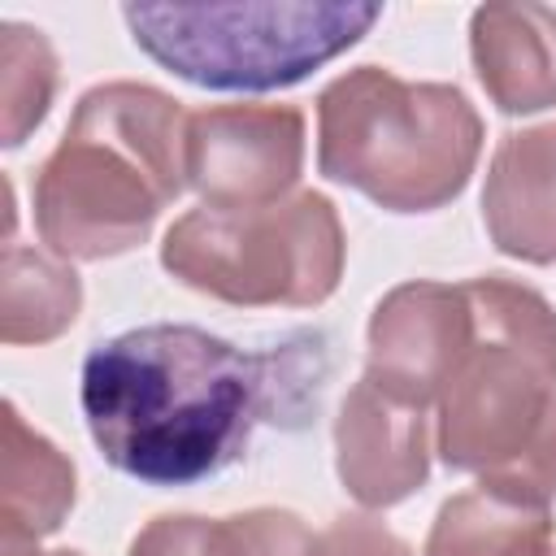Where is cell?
<instances>
[{"mask_svg": "<svg viewBox=\"0 0 556 556\" xmlns=\"http://www.w3.org/2000/svg\"><path fill=\"white\" fill-rule=\"evenodd\" d=\"M317 556H413L400 534L369 517H334L317 534Z\"/></svg>", "mask_w": 556, "mask_h": 556, "instance_id": "17", "label": "cell"}, {"mask_svg": "<svg viewBox=\"0 0 556 556\" xmlns=\"http://www.w3.org/2000/svg\"><path fill=\"white\" fill-rule=\"evenodd\" d=\"M130 39L169 74L208 91H278L356 48L382 4L356 0H208L122 4Z\"/></svg>", "mask_w": 556, "mask_h": 556, "instance_id": "5", "label": "cell"}, {"mask_svg": "<svg viewBox=\"0 0 556 556\" xmlns=\"http://www.w3.org/2000/svg\"><path fill=\"white\" fill-rule=\"evenodd\" d=\"M552 556H556V552H552Z\"/></svg>", "mask_w": 556, "mask_h": 556, "instance_id": "20", "label": "cell"}, {"mask_svg": "<svg viewBox=\"0 0 556 556\" xmlns=\"http://www.w3.org/2000/svg\"><path fill=\"white\" fill-rule=\"evenodd\" d=\"M204 556H317V534L287 508H248L208 517Z\"/></svg>", "mask_w": 556, "mask_h": 556, "instance_id": "16", "label": "cell"}, {"mask_svg": "<svg viewBox=\"0 0 556 556\" xmlns=\"http://www.w3.org/2000/svg\"><path fill=\"white\" fill-rule=\"evenodd\" d=\"M74 508V465L70 456L30 430L17 404H4V539L39 543L56 534Z\"/></svg>", "mask_w": 556, "mask_h": 556, "instance_id": "13", "label": "cell"}, {"mask_svg": "<svg viewBox=\"0 0 556 556\" xmlns=\"http://www.w3.org/2000/svg\"><path fill=\"white\" fill-rule=\"evenodd\" d=\"M83 308V282L65 261H52L35 248H4L0 278V339L4 343H48L74 326Z\"/></svg>", "mask_w": 556, "mask_h": 556, "instance_id": "14", "label": "cell"}, {"mask_svg": "<svg viewBox=\"0 0 556 556\" xmlns=\"http://www.w3.org/2000/svg\"><path fill=\"white\" fill-rule=\"evenodd\" d=\"M334 465L361 508H391L430 478V417L361 378L334 417Z\"/></svg>", "mask_w": 556, "mask_h": 556, "instance_id": "9", "label": "cell"}, {"mask_svg": "<svg viewBox=\"0 0 556 556\" xmlns=\"http://www.w3.org/2000/svg\"><path fill=\"white\" fill-rule=\"evenodd\" d=\"M343 222L321 191L265 208H191L161 239V265L191 291L239 308H313L343 278Z\"/></svg>", "mask_w": 556, "mask_h": 556, "instance_id": "6", "label": "cell"}, {"mask_svg": "<svg viewBox=\"0 0 556 556\" xmlns=\"http://www.w3.org/2000/svg\"><path fill=\"white\" fill-rule=\"evenodd\" d=\"M187 109L148 83L91 87L35 178V230L56 261L139 248L187 187Z\"/></svg>", "mask_w": 556, "mask_h": 556, "instance_id": "3", "label": "cell"}, {"mask_svg": "<svg viewBox=\"0 0 556 556\" xmlns=\"http://www.w3.org/2000/svg\"><path fill=\"white\" fill-rule=\"evenodd\" d=\"M308 391L287 348L243 352L200 326L156 321L96 343L78 400L113 469L148 486H191L230 469L256 421H278Z\"/></svg>", "mask_w": 556, "mask_h": 556, "instance_id": "1", "label": "cell"}, {"mask_svg": "<svg viewBox=\"0 0 556 556\" xmlns=\"http://www.w3.org/2000/svg\"><path fill=\"white\" fill-rule=\"evenodd\" d=\"M304 169L295 104H213L187 117V187L204 208H265L287 200Z\"/></svg>", "mask_w": 556, "mask_h": 556, "instance_id": "7", "label": "cell"}, {"mask_svg": "<svg viewBox=\"0 0 556 556\" xmlns=\"http://www.w3.org/2000/svg\"><path fill=\"white\" fill-rule=\"evenodd\" d=\"M482 222L504 256L556 265V122L500 139L482 187Z\"/></svg>", "mask_w": 556, "mask_h": 556, "instance_id": "10", "label": "cell"}, {"mask_svg": "<svg viewBox=\"0 0 556 556\" xmlns=\"http://www.w3.org/2000/svg\"><path fill=\"white\" fill-rule=\"evenodd\" d=\"M48 556H83V552H48Z\"/></svg>", "mask_w": 556, "mask_h": 556, "instance_id": "19", "label": "cell"}, {"mask_svg": "<svg viewBox=\"0 0 556 556\" xmlns=\"http://www.w3.org/2000/svg\"><path fill=\"white\" fill-rule=\"evenodd\" d=\"M469 343L434 408V452L447 469L530 504H556V308L526 282H465Z\"/></svg>", "mask_w": 556, "mask_h": 556, "instance_id": "2", "label": "cell"}, {"mask_svg": "<svg viewBox=\"0 0 556 556\" xmlns=\"http://www.w3.org/2000/svg\"><path fill=\"white\" fill-rule=\"evenodd\" d=\"M482 152V117L452 83L356 65L317 96V169L387 213L452 204Z\"/></svg>", "mask_w": 556, "mask_h": 556, "instance_id": "4", "label": "cell"}, {"mask_svg": "<svg viewBox=\"0 0 556 556\" xmlns=\"http://www.w3.org/2000/svg\"><path fill=\"white\" fill-rule=\"evenodd\" d=\"M473 317L465 282H400L369 317L365 374L387 395L430 408L469 343Z\"/></svg>", "mask_w": 556, "mask_h": 556, "instance_id": "8", "label": "cell"}, {"mask_svg": "<svg viewBox=\"0 0 556 556\" xmlns=\"http://www.w3.org/2000/svg\"><path fill=\"white\" fill-rule=\"evenodd\" d=\"M469 56L500 113L526 117L556 104V9L530 0L473 9Z\"/></svg>", "mask_w": 556, "mask_h": 556, "instance_id": "11", "label": "cell"}, {"mask_svg": "<svg viewBox=\"0 0 556 556\" xmlns=\"http://www.w3.org/2000/svg\"><path fill=\"white\" fill-rule=\"evenodd\" d=\"M421 556H552V508L478 482L443 500Z\"/></svg>", "mask_w": 556, "mask_h": 556, "instance_id": "12", "label": "cell"}, {"mask_svg": "<svg viewBox=\"0 0 556 556\" xmlns=\"http://www.w3.org/2000/svg\"><path fill=\"white\" fill-rule=\"evenodd\" d=\"M0 126L4 148H22L26 135L48 117L56 96V52L43 30L4 22L0 26Z\"/></svg>", "mask_w": 556, "mask_h": 556, "instance_id": "15", "label": "cell"}, {"mask_svg": "<svg viewBox=\"0 0 556 556\" xmlns=\"http://www.w3.org/2000/svg\"><path fill=\"white\" fill-rule=\"evenodd\" d=\"M204 530L208 517H156L135 534L130 556H204Z\"/></svg>", "mask_w": 556, "mask_h": 556, "instance_id": "18", "label": "cell"}]
</instances>
